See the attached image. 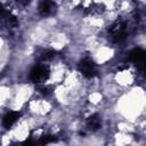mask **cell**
<instances>
[{
  "mask_svg": "<svg viewBox=\"0 0 146 146\" xmlns=\"http://www.w3.org/2000/svg\"><path fill=\"white\" fill-rule=\"evenodd\" d=\"M108 32L111 34V38L114 42H121L127 38L128 34V27L127 22L122 18H117L108 29Z\"/></svg>",
  "mask_w": 146,
  "mask_h": 146,
  "instance_id": "6da1fadb",
  "label": "cell"
},
{
  "mask_svg": "<svg viewBox=\"0 0 146 146\" xmlns=\"http://www.w3.org/2000/svg\"><path fill=\"white\" fill-rule=\"evenodd\" d=\"M50 75V68L46 64H39L34 66L30 72V79L36 84H41L48 80Z\"/></svg>",
  "mask_w": 146,
  "mask_h": 146,
  "instance_id": "7a4b0ae2",
  "label": "cell"
},
{
  "mask_svg": "<svg viewBox=\"0 0 146 146\" xmlns=\"http://www.w3.org/2000/svg\"><path fill=\"white\" fill-rule=\"evenodd\" d=\"M78 68H79L80 73H81L83 76L88 78V79H90V78H92V76H95V75L97 74L96 65H95V63H94L90 58H83V59L79 63Z\"/></svg>",
  "mask_w": 146,
  "mask_h": 146,
  "instance_id": "3957f363",
  "label": "cell"
},
{
  "mask_svg": "<svg viewBox=\"0 0 146 146\" xmlns=\"http://www.w3.org/2000/svg\"><path fill=\"white\" fill-rule=\"evenodd\" d=\"M0 23L6 25L7 27H16L18 24L16 17L2 6H0Z\"/></svg>",
  "mask_w": 146,
  "mask_h": 146,
  "instance_id": "277c9868",
  "label": "cell"
},
{
  "mask_svg": "<svg viewBox=\"0 0 146 146\" xmlns=\"http://www.w3.org/2000/svg\"><path fill=\"white\" fill-rule=\"evenodd\" d=\"M127 59L129 62H133V63L143 66V64L145 62V51L140 48H135L127 54Z\"/></svg>",
  "mask_w": 146,
  "mask_h": 146,
  "instance_id": "5b68a950",
  "label": "cell"
},
{
  "mask_svg": "<svg viewBox=\"0 0 146 146\" xmlns=\"http://www.w3.org/2000/svg\"><path fill=\"white\" fill-rule=\"evenodd\" d=\"M56 3L51 0H42L40 3V14L42 16H50L56 11Z\"/></svg>",
  "mask_w": 146,
  "mask_h": 146,
  "instance_id": "8992f818",
  "label": "cell"
},
{
  "mask_svg": "<svg viewBox=\"0 0 146 146\" xmlns=\"http://www.w3.org/2000/svg\"><path fill=\"white\" fill-rule=\"evenodd\" d=\"M19 115H21V113H18V112H9L8 114H6L5 117H3V127L5 128L11 127L17 121Z\"/></svg>",
  "mask_w": 146,
  "mask_h": 146,
  "instance_id": "52a82bcc",
  "label": "cell"
},
{
  "mask_svg": "<svg viewBox=\"0 0 146 146\" xmlns=\"http://www.w3.org/2000/svg\"><path fill=\"white\" fill-rule=\"evenodd\" d=\"M100 124H102V122H100V117L98 116V114H92V115H90L87 119V125L91 130L99 129L100 128Z\"/></svg>",
  "mask_w": 146,
  "mask_h": 146,
  "instance_id": "ba28073f",
  "label": "cell"
},
{
  "mask_svg": "<svg viewBox=\"0 0 146 146\" xmlns=\"http://www.w3.org/2000/svg\"><path fill=\"white\" fill-rule=\"evenodd\" d=\"M103 11H104V7L100 6V5H98V3H92L91 6H89L84 10V13L86 14H89V15H99Z\"/></svg>",
  "mask_w": 146,
  "mask_h": 146,
  "instance_id": "9c48e42d",
  "label": "cell"
},
{
  "mask_svg": "<svg viewBox=\"0 0 146 146\" xmlns=\"http://www.w3.org/2000/svg\"><path fill=\"white\" fill-rule=\"evenodd\" d=\"M55 56H56V51H55V50H51V49H49V50H46V51H43V52L41 54V56H40V59H41L42 62H47V60H50V59H52Z\"/></svg>",
  "mask_w": 146,
  "mask_h": 146,
  "instance_id": "30bf717a",
  "label": "cell"
},
{
  "mask_svg": "<svg viewBox=\"0 0 146 146\" xmlns=\"http://www.w3.org/2000/svg\"><path fill=\"white\" fill-rule=\"evenodd\" d=\"M56 140V137L55 136H50V135H44L42 137H40V139L38 140V144H49V143H52Z\"/></svg>",
  "mask_w": 146,
  "mask_h": 146,
  "instance_id": "8fae6325",
  "label": "cell"
},
{
  "mask_svg": "<svg viewBox=\"0 0 146 146\" xmlns=\"http://www.w3.org/2000/svg\"><path fill=\"white\" fill-rule=\"evenodd\" d=\"M38 91L41 94V95H43V96H48V95H50V88L49 87H47V86H44L43 83H41V84H38Z\"/></svg>",
  "mask_w": 146,
  "mask_h": 146,
  "instance_id": "7c38bea8",
  "label": "cell"
},
{
  "mask_svg": "<svg viewBox=\"0 0 146 146\" xmlns=\"http://www.w3.org/2000/svg\"><path fill=\"white\" fill-rule=\"evenodd\" d=\"M17 2H19L22 6H27L30 2H31V0H16Z\"/></svg>",
  "mask_w": 146,
  "mask_h": 146,
  "instance_id": "4fadbf2b",
  "label": "cell"
}]
</instances>
